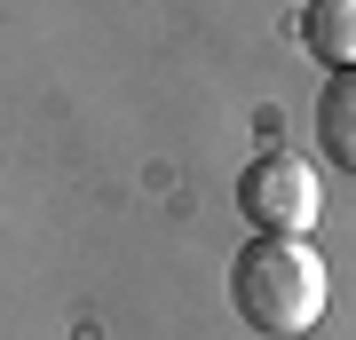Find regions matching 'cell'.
I'll use <instances>...</instances> for the list:
<instances>
[{
  "mask_svg": "<svg viewBox=\"0 0 356 340\" xmlns=\"http://www.w3.org/2000/svg\"><path fill=\"white\" fill-rule=\"evenodd\" d=\"M301 40H309L317 63L348 72V63H356V0H309V8H301Z\"/></svg>",
  "mask_w": 356,
  "mask_h": 340,
  "instance_id": "cell-3",
  "label": "cell"
},
{
  "mask_svg": "<svg viewBox=\"0 0 356 340\" xmlns=\"http://www.w3.org/2000/svg\"><path fill=\"white\" fill-rule=\"evenodd\" d=\"M229 301L269 340H301L325 316V253L309 238H254L229 261Z\"/></svg>",
  "mask_w": 356,
  "mask_h": 340,
  "instance_id": "cell-1",
  "label": "cell"
},
{
  "mask_svg": "<svg viewBox=\"0 0 356 340\" xmlns=\"http://www.w3.org/2000/svg\"><path fill=\"white\" fill-rule=\"evenodd\" d=\"M238 214L261 229V238H309L325 214V182L309 175L293 151H261L238 175Z\"/></svg>",
  "mask_w": 356,
  "mask_h": 340,
  "instance_id": "cell-2",
  "label": "cell"
},
{
  "mask_svg": "<svg viewBox=\"0 0 356 340\" xmlns=\"http://www.w3.org/2000/svg\"><path fill=\"white\" fill-rule=\"evenodd\" d=\"M317 143H325V159H332V166H348V175H356V63L325 79V103H317Z\"/></svg>",
  "mask_w": 356,
  "mask_h": 340,
  "instance_id": "cell-4",
  "label": "cell"
}]
</instances>
